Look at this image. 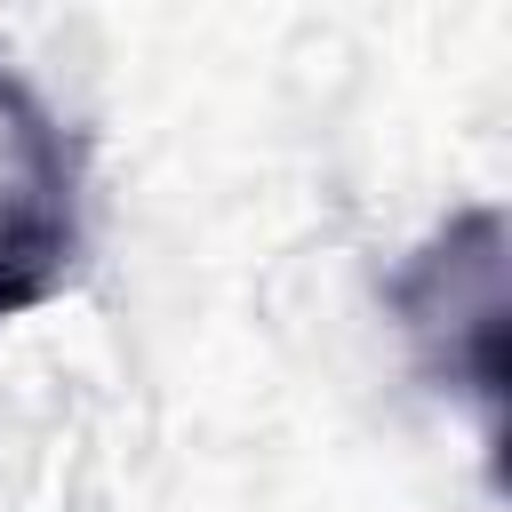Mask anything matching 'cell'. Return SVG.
I'll list each match as a JSON object with an SVG mask.
<instances>
[{
	"label": "cell",
	"instance_id": "obj_1",
	"mask_svg": "<svg viewBox=\"0 0 512 512\" xmlns=\"http://www.w3.org/2000/svg\"><path fill=\"white\" fill-rule=\"evenodd\" d=\"M400 328L416 336L440 384H464L488 416L504 400V224L496 208H464L408 272L392 280Z\"/></svg>",
	"mask_w": 512,
	"mask_h": 512
},
{
	"label": "cell",
	"instance_id": "obj_2",
	"mask_svg": "<svg viewBox=\"0 0 512 512\" xmlns=\"http://www.w3.org/2000/svg\"><path fill=\"white\" fill-rule=\"evenodd\" d=\"M80 264V160L40 96L0 72V320L48 304Z\"/></svg>",
	"mask_w": 512,
	"mask_h": 512
}]
</instances>
